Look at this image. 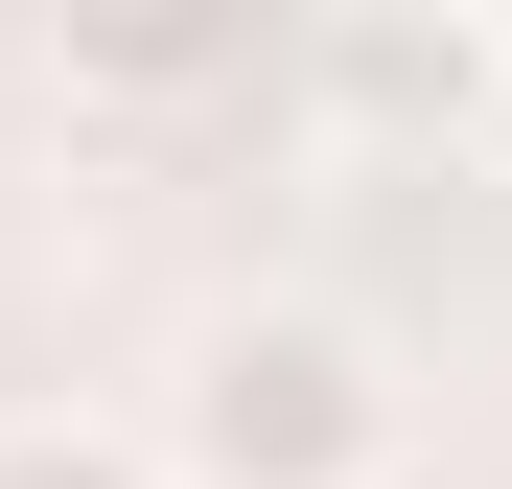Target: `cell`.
<instances>
[{
	"instance_id": "obj_1",
	"label": "cell",
	"mask_w": 512,
	"mask_h": 489,
	"mask_svg": "<svg viewBox=\"0 0 512 489\" xmlns=\"http://www.w3.org/2000/svg\"><path fill=\"white\" fill-rule=\"evenodd\" d=\"M163 489H396L419 443V373L373 350L350 303H210L163 350Z\"/></svg>"
},
{
	"instance_id": "obj_3",
	"label": "cell",
	"mask_w": 512,
	"mask_h": 489,
	"mask_svg": "<svg viewBox=\"0 0 512 489\" xmlns=\"http://www.w3.org/2000/svg\"><path fill=\"white\" fill-rule=\"evenodd\" d=\"M0 489H163V443H117V420H0Z\"/></svg>"
},
{
	"instance_id": "obj_2",
	"label": "cell",
	"mask_w": 512,
	"mask_h": 489,
	"mask_svg": "<svg viewBox=\"0 0 512 489\" xmlns=\"http://www.w3.org/2000/svg\"><path fill=\"white\" fill-rule=\"evenodd\" d=\"M47 47H70V94L187 117V94H233V70L280 47V0H47Z\"/></svg>"
}]
</instances>
